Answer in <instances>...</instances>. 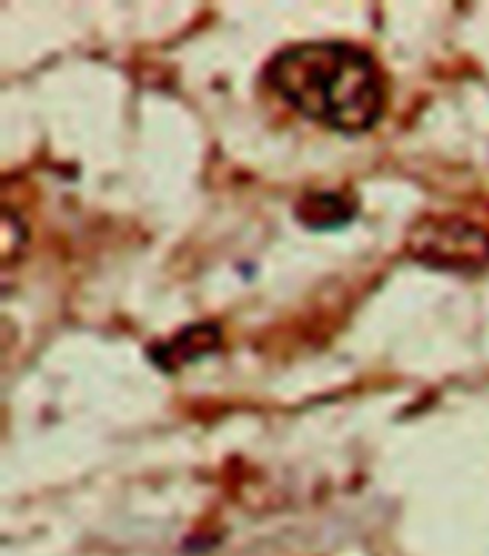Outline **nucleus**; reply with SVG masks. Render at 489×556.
<instances>
[{
    "mask_svg": "<svg viewBox=\"0 0 489 556\" xmlns=\"http://www.w3.org/2000/svg\"><path fill=\"white\" fill-rule=\"evenodd\" d=\"M221 344V330L215 325H197V327H186L181 336H175L172 342L158 348L152 356L158 362L164 370H178L181 365H190L195 358L206 356L209 350H215Z\"/></svg>",
    "mask_w": 489,
    "mask_h": 556,
    "instance_id": "obj_2",
    "label": "nucleus"
},
{
    "mask_svg": "<svg viewBox=\"0 0 489 556\" xmlns=\"http://www.w3.org/2000/svg\"><path fill=\"white\" fill-rule=\"evenodd\" d=\"M269 87L304 118L358 136L384 118L387 89L363 49L338 40H312L278 52L267 64Z\"/></svg>",
    "mask_w": 489,
    "mask_h": 556,
    "instance_id": "obj_1",
    "label": "nucleus"
},
{
    "mask_svg": "<svg viewBox=\"0 0 489 556\" xmlns=\"http://www.w3.org/2000/svg\"><path fill=\"white\" fill-rule=\"evenodd\" d=\"M295 213L309 230H338L356 218V201L340 192H309Z\"/></svg>",
    "mask_w": 489,
    "mask_h": 556,
    "instance_id": "obj_3",
    "label": "nucleus"
}]
</instances>
